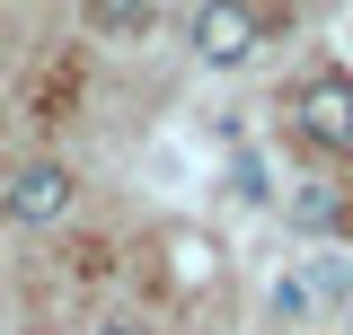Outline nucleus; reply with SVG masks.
I'll return each mask as SVG.
<instances>
[{
  "label": "nucleus",
  "mask_w": 353,
  "mask_h": 335,
  "mask_svg": "<svg viewBox=\"0 0 353 335\" xmlns=\"http://www.w3.org/2000/svg\"><path fill=\"white\" fill-rule=\"evenodd\" d=\"M88 27L97 36H141L150 27V0H88Z\"/></svg>",
  "instance_id": "nucleus-5"
},
{
  "label": "nucleus",
  "mask_w": 353,
  "mask_h": 335,
  "mask_svg": "<svg viewBox=\"0 0 353 335\" xmlns=\"http://www.w3.org/2000/svg\"><path fill=\"white\" fill-rule=\"evenodd\" d=\"M239 194H248V203H265V194H274V185H265V159H239Z\"/></svg>",
  "instance_id": "nucleus-7"
},
{
  "label": "nucleus",
  "mask_w": 353,
  "mask_h": 335,
  "mask_svg": "<svg viewBox=\"0 0 353 335\" xmlns=\"http://www.w3.org/2000/svg\"><path fill=\"white\" fill-rule=\"evenodd\" d=\"M353 274L345 265H309V274H292V283H274V318H301V309H318V300H345Z\"/></svg>",
  "instance_id": "nucleus-4"
},
{
  "label": "nucleus",
  "mask_w": 353,
  "mask_h": 335,
  "mask_svg": "<svg viewBox=\"0 0 353 335\" xmlns=\"http://www.w3.org/2000/svg\"><path fill=\"white\" fill-rule=\"evenodd\" d=\"M292 221H301V230H327V221H336V194H327V185L292 194Z\"/></svg>",
  "instance_id": "nucleus-6"
},
{
  "label": "nucleus",
  "mask_w": 353,
  "mask_h": 335,
  "mask_svg": "<svg viewBox=\"0 0 353 335\" xmlns=\"http://www.w3.org/2000/svg\"><path fill=\"white\" fill-rule=\"evenodd\" d=\"M88 335H141V327H132V318H106V327H88Z\"/></svg>",
  "instance_id": "nucleus-8"
},
{
  "label": "nucleus",
  "mask_w": 353,
  "mask_h": 335,
  "mask_svg": "<svg viewBox=\"0 0 353 335\" xmlns=\"http://www.w3.org/2000/svg\"><path fill=\"white\" fill-rule=\"evenodd\" d=\"M185 36H194V62H212V71H239V62L256 53V9H248V0H203Z\"/></svg>",
  "instance_id": "nucleus-2"
},
{
  "label": "nucleus",
  "mask_w": 353,
  "mask_h": 335,
  "mask_svg": "<svg viewBox=\"0 0 353 335\" xmlns=\"http://www.w3.org/2000/svg\"><path fill=\"white\" fill-rule=\"evenodd\" d=\"M0 212H9L18 230H44V221H62V212H71V168H62V159H27L9 185H0Z\"/></svg>",
  "instance_id": "nucleus-3"
},
{
  "label": "nucleus",
  "mask_w": 353,
  "mask_h": 335,
  "mask_svg": "<svg viewBox=\"0 0 353 335\" xmlns=\"http://www.w3.org/2000/svg\"><path fill=\"white\" fill-rule=\"evenodd\" d=\"M292 115H301V132L318 141V150H353V71H318V80H301Z\"/></svg>",
  "instance_id": "nucleus-1"
}]
</instances>
